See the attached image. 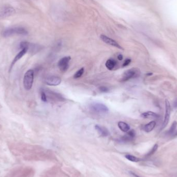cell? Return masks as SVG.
<instances>
[{
    "instance_id": "9",
    "label": "cell",
    "mask_w": 177,
    "mask_h": 177,
    "mask_svg": "<svg viewBox=\"0 0 177 177\" xmlns=\"http://www.w3.org/2000/svg\"><path fill=\"white\" fill-rule=\"evenodd\" d=\"M100 38L104 42H105L106 44H107L108 45H111V46L115 47L118 48L120 49H122V50L123 49V48L116 41H115L112 38H109L106 35H100Z\"/></svg>"
},
{
    "instance_id": "13",
    "label": "cell",
    "mask_w": 177,
    "mask_h": 177,
    "mask_svg": "<svg viewBox=\"0 0 177 177\" xmlns=\"http://www.w3.org/2000/svg\"><path fill=\"white\" fill-rule=\"evenodd\" d=\"M95 128L98 134L102 137H106L109 135V132L106 127L100 126L99 125H96Z\"/></svg>"
},
{
    "instance_id": "1",
    "label": "cell",
    "mask_w": 177,
    "mask_h": 177,
    "mask_svg": "<svg viewBox=\"0 0 177 177\" xmlns=\"http://www.w3.org/2000/svg\"><path fill=\"white\" fill-rule=\"evenodd\" d=\"M3 36L5 38L15 35H27L28 34L27 30L21 27H8L3 32Z\"/></svg>"
},
{
    "instance_id": "26",
    "label": "cell",
    "mask_w": 177,
    "mask_h": 177,
    "mask_svg": "<svg viewBox=\"0 0 177 177\" xmlns=\"http://www.w3.org/2000/svg\"><path fill=\"white\" fill-rule=\"evenodd\" d=\"M118 59L119 61H122L123 60V55L121 54H119L118 55Z\"/></svg>"
},
{
    "instance_id": "11",
    "label": "cell",
    "mask_w": 177,
    "mask_h": 177,
    "mask_svg": "<svg viewBox=\"0 0 177 177\" xmlns=\"http://www.w3.org/2000/svg\"><path fill=\"white\" fill-rule=\"evenodd\" d=\"M29 45H30V44H29ZM29 45L28 47L23 48L22 49V50H21L20 52L18 53L17 55H16V56L15 57L14 59L13 60V62H12L11 66H10V69L12 68L13 66L14 65V64H15L17 62L18 60H19L20 59H21V58L23 57V56L25 55L26 53H27V51L29 50Z\"/></svg>"
},
{
    "instance_id": "8",
    "label": "cell",
    "mask_w": 177,
    "mask_h": 177,
    "mask_svg": "<svg viewBox=\"0 0 177 177\" xmlns=\"http://www.w3.org/2000/svg\"><path fill=\"white\" fill-rule=\"evenodd\" d=\"M170 112H171V107H170L169 102L168 100H166L165 101V115L163 123L161 129H163L164 127H166L169 122Z\"/></svg>"
},
{
    "instance_id": "22",
    "label": "cell",
    "mask_w": 177,
    "mask_h": 177,
    "mask_svg": "<svg viewBox=\"0 0 177 177\" xmlns=\"http://www.w3.org/2000/svg\"><path fill=\"white\" fill-rule=\"evenodd\" d=\"M41 99L42 100V102H47V95L44 91H42L41 92Z\"/></svg>"
},
{
    "instance_id": "20",
    "label": "cell",
    "mask_w": 177,
    "mask_h": 177,
    "mask_svg": "<svg viewBox=\"0 0 177 177\" xmlns=\"http://www.w3.org/2000/svg\"><path fill=\"white\" fill-rule=\"evenodd\" d=\"M84 72H85L84 68H80V70H78L77 72L75 73V75H74V78L75 79H77V78L81 77L82 76V75L83 74Z\"/></svg>"
},
{
    "instance_id": "17",
    "label": "cell",
    "mask_w": 177,
    "mask_h": 177,
    "mask_svg": "<svg viewBox=\"0 0 177 177\" xmlns=\"http://www.w3.org/2000/svg\"><path fill=\"white\" fill-rule=\"evenodd\" d=\"M118 127L121 130L122 132H127L130 130V127L129 125L127 124L126 123L124 122L120 121L118 123Z\"/></svg>"
},
{
    "instance_id": "2",
    "label": "cell",
    "mask_w": 177,
    "mask_h": 177,
    "mask_svg": "<svg viewBox=\"0 0 177 177\" xmlns=\"http://www.w3.org/2000/svg\"><path fill=\"white\" fill-rule=\"evenodd\" d=\"M34 72L32 70H29L25 72L23 78V86L26 90H30L32 87Z\"/></svg>"
},
{
    "instance_id": "23",
    "label": "cell",
    "mask_w": 177,
    "mask_h": 177,
    "mask_svg": "<svg viewBox=\"0 0 177 177\" xmlns=\"http://www.w3.org/2000/svg\"><path fill=\"white\" fill-rule=\"evenodd\" d=\"M99 90L101 92L107 93L109 91V89L105 86H102L99 87Z\"/></svg>"
},
{
    "instance_id": "7",
    "label": "cell",
    "mask_w": 177,
    "mask_h": 177,
    "mask_svg": "<svg viewBox=\"0 0 177 177\" xmlns=\"http://www.w3.org/2000/svg\"><path fill=\"white\" fill-rule=\"evenodd\" d=\"M71 60L70 57H65L60 59L58 62V67L60 70L62 72H65L67 71L69 66V62Z\"/></svg>"
},
{
    "instance_id": "10",
    "label": "cell",
    "mask_w": 177,
    "mask_h": 177,
    "mask_svg": "<svg viewBox=\"0 0 177 177\" xmlns=\"http://www.w3.org/2000/svg\"><path fill=\"white\" fill-rule=\"evenodd\" d=\"M45 82L49 85L57 86L61 83V79L57 76H50L45 79Z\"/></svg>"
},
{
    "instance_id": "15",
    "label": "cell",
    "mask_w": 177,
    "mask_h": 177,
    "mask_svg": "<svg viewBox=\"0 0 177 177\" xmlns=\"http://www.w3.org/2000/svg\"><path fill=\"white\" fill-rule=\"evenodd\" d=\"M156 123L154 121H151L150 122L144 125V126L143 127V130H144V131H145L146 132H150L154 128L155 126H156Z\"/></svg>"
},
{
    "instance_id": "19",
    "label": "cell",
    "mask_w": 177,
    "mask_h": 177,
    "mask_svg": "<svg viewBox=\"0 0 177 177\" xmlns=\"http://www.w3.org/2000/svg\"><path fill=\"white\" fill-rule=\"evenodd\" d=\"M125 157L127 159V160H129L133 162H138L140 161L141 159L139 158L136 157L135 156H133L132 155L127 154L125 155Z\"/></svg>"
},
{
    "instance_id": "6",
    "label": "cell",
    "mask_w": 177,
    "mask_h": 177,
    "mask_svg": "<svg viewBox=\"0 0 177 177\" xmlns=\"http://www.w3.org/2000/svg\"><path fill=\"white\" fill-rule=\"evenodd\" d=\"M32 174V169H31L29 167H20L16 170V172H15V176L16 177H31Z\"/></svg>"
},
{
    "instance_id": "14",
    "label": "cell",
    "mask_w": 177,
    "mask_h": 177,
    "mask_svg": "<svg viewBox=\"0 0 177 177\" xmlns=\"http://www.w3.org/2000/svg\"><path fill=\"white\" fill-rule=\"evenodd\" d=\"M141 117L144 119H157L159 115L155 112L147 111L142 113L141 115Z\"/></svg>"
},
{
    "instance_id": "12",
    "label": "cell",
    "mask_w": 177,
    "mask_h": 177,
    "mask_svg": "<svg viewBox=\"0 0 177 177\" xmlns=\"http://www.w3.org/2000/svg\"><path fill=\"white\" fill-rule=\"evenodd\" d=\"M135 137V131L133 130H131L127 132L126 135L123 136L121 138V141L123 142H129L132 141Z\"/></svg>"
},
{
    "instance_id": "5",
    "label": "cell",
    "mask_w": 177,
    "mask_h": 177,
    "mask_svg": "<svg viewBox=\"0 0 177 177\" xmlns=\"http://www.w3.org/2000/svg\"><path fill=\"white\" fill-rule=\"evenodd\" d=\"M90 108L93 111L98 113H106L109 111V109L106 105L98 103L92 104L90 106Z\"/></svg>"
},
{
    "instance_id": "28",
    "label": "cell",
    "mask_w": 177,
    "mask_h": 177,
    "mask_svg": "<svg viewBox=\"0 0 177 177\" xmlns=\"http://www.w3.org/2000/svg\"><path fill=\"white\" fill-rule=\"evenodd\" d=\"M174 134H175L174 136H177V132H176L175 133H174Z\"/></svg>"
},
{
    "instance_id": "4",
    "label": "cell",
    "mask_w": 177,
    "mask_h": 177,
    "mask_svg": "<svg viewBox=\"0 0 177 177\" xmlns=\"http://www.w3.org/2000/svg\"><path fill=\"white\" fill-rule=\"evenodd\" d=\"M140 72L139 70L136 68H133L132 69L127 70L125 71L123 74L122 77L121 79V81L124 82L130 80L132 78H135L139 76Z\"/></svg>"
},
{
    "instance_id": "18",
    "label": "cell",
    "mask_w": 177,
    "mask_h": 177,
    "mask_svg": "<svg viewBox=\"0 0 177 177\" xmlns=\"http://www.w3.org/2000/svg\"><path fill=\"white\" fill-rule=\"evenodd\" d=\"M177 126V122L176 121H174L172 123V125L171 126V127L170 128L169 130L168 131V135H174L175 133L176 128Z\"/></svg>"
},
{
    "instance_id": "24",
    "label": "cell",
    "mask_w": 177,
    "mask_h": 177,
    "mask_svg": "<svg viewBox=\"0 0 177 177\" xmlns=\"http://www.w3.org/2000/svg\"><path fill=\"white\" fill-rule=\"evenodd\" d=\"M131 62V59H126V60H125L123 64V68H124V67L127 66H128V65L130 64Z\"/></svg>"
},
{
    "instance_id": "27",
    "label": "cell",
    "mask_w": 177,
    "mask_h": 177,
    "mask_svg": "<svg viewBox=\"0 0 177 177\" xmlns=\"http://www.w3.org/2000/svg\"><path fill=\"white\" fill-rule=\"evenodd\" d=\"M173 106L175 108H177V98L176 100H175L174 101V102L173 103Z\"/></svg>"
},
{
    "instance_id": "21",
    "label": "cell",
    "mask_w": 177,
    "mask_h": 177,
    "mask_svg": "<svg viewBox=\"0 0 177 177\" xmlns=\"http://www.w3.org/2000/svg\"><path fill=\"white\" fill-rule=\"evenodd\" d=\"M157 148H158V145L157 144H155L154 146V147L152 148V149L150 151V152L148 153V154H147V156H150L151 155L153 154L154 153V152L157 150Z\"/></svg>"
},
{
    "instance_id": "3",
    "label": "cell",
    "mask_w": 177,
    "mask_h": 177,
    "mask_svg": "<svg viewBox=\"0 0 177 177\" xmlns=\"http://www.w3.org/2000/svg\"><path fill=\"white\" fill-rule=\"evenodd\" d=\"M14 8L9 5H0V19H3L14 15Z\"/></svg>"
},
{
    "instance_id": "25",
    "label": "cell",
    "mask_w": 177,
    "mask_h": 177,
    "mask_svg": "<svg viewBox=\"0 0 177 177\" xmlns=\"http://www.w3.org/2000/svg\"><path fill=\"white\" fill-rule=\"evenodd\" d=\"M130 175H131L132 177H140L139 176H138V175H137L136 174H135L134 172H130Z\"/></svg>"
},
{
    "instance_id": "16",
    "label": "cell",
    "mask_w": 177,
    "mask_h": 177,
    "mask_svg": "<svg viewBox=\"0 0 177 177\" xmlns=\"http://www.w3.org/2000/svg\"><path fill=\"white\" fill-rule=\"evenodd\" d=\"M117 61L112 58L109 59L106 62V66L108 70H112L115 67V66L117 65Z\"/></svg>"
}]
</instances>
